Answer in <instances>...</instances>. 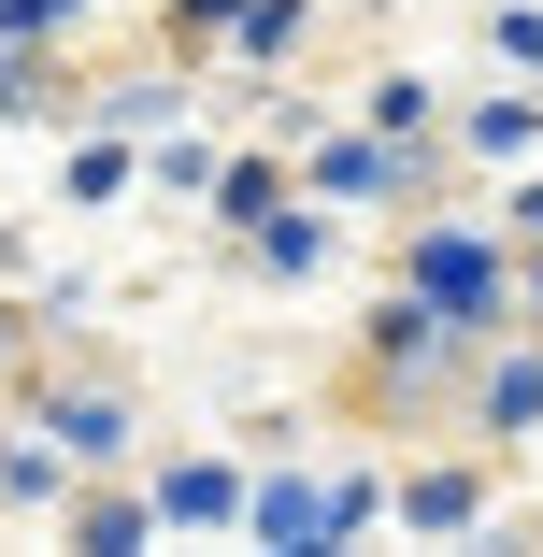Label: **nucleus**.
Returning a JSON list of instances; mask_svg holds the SVG:
<instances>
[{"label": "nucleus", "instance_id": "obj_2", "mask_svg": "<svg viewBox=\"0 0 543 557\" xmlns=\"http://www.w3.org/2000/svg\"><path fill=\"white\" fill-rule=\"evenodd\" d=\"M529 286H543V272H529Z\"/></svg>", "mask_w": 543, "mask_h": 557}, {"label": "nucleus", "instance_id": "obj_1", "mask_svg": "<svg viewBox=\"0 0 543 557\" xmlns=\"http://www.w3.org/2000/svg\"><path fill=\"white\" fill-rule=\"evenodd\" d=\"M415 272H429V300H486V258H472V244H429Z\"/></svg>", "mask_w": 543, "mask_h": 557}]
</instances>
